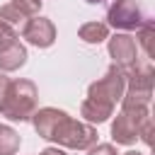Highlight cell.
<instances>
[{
	"instance_id": "6da1fadb",
	"label": "cell",
	"mask_w": 155,
	"mask_h": 155,
	"mask_svg": "<svg viewBox=\"0 0 155 155\" xmlns=\"http://www.w3.org/2000/svg\"><path fill=\"white\" fill-rule=\"evenodd\" d=\"M39 107V90L31 80L19 78V80H10L7 90H5V99L0 104V114L10 121H29L31 114Z\"/></svg>"
},
{
	"instance_id": "7a4b0ae2",
	"label": "cell",
	"mask_w": 155,
	"mask_h": 155,
	"mask_svg": "<svg viewBox=\"0 0 155 155\" xmlns=\"http://www.w3.org/2000/svg\"><path fill=\"white\" fill-rule=\"evenodd\" d=\"M51 143L61 145V148H70V150H87L90 145L97 143V128L87 121H78L73 116H63L58 121V126L53 128Z\"/></svg>"
},
{
	"instance_id": "3957f363",
	"label": "cell",
	"mask_w": 155,
	"mask_h": 155,
	"mask_svg": "<svg viewBox=\"0 0 155 155\" xmlns=\"http://www.w3.org/2000/svg\"><path fill=\"white\" fill-rule=\"evenodd\" d=\"M124 90H126V70H121L119 65L111 63L107 68V73L87 87V99H94V102L114 109L116 102H121Z\"/></svg>"
},
{
	"instance_id": "277c9868",
	"label": "cell",
	"mask_w": 155,
	"mask_h": 155,
	"mask_svg": "<svg viewBox=\"0 0 155 155\" xmlns=\"http://www.w3.org/2000/svg\"><path fill=\"white\" fill-rule=\"evenodd\" d=\"M150 116V107H121L111 124V138L119 145H133L143 121Z\"/></svg>"
},
{
	"instance_id": "5b68a950",
	"label": "cell",
	"mask_w": 155,
	"mask_h": 155,
	"mask_svg": "<svg viewBox=\"0 0 155 155\" xmlns=\"http://www.w3.org/2000/svg\"><path fill=\"white\" fill-rule=\"evenodd\" d=\"M145 19L148 17L138 0H111V5L107 7V22L121 31H136Z\"/></svg>"
},
{
	"instance_id": "8992f818",
	"label": "cell",
	"mask_w": 155,
	"mask_h": 155,
	"mask_svg": "<svg viewBox=\"0 0 155 155\" xmlns=\"http://www.w3.org/2000/svg\"><path fill=\"white\" fill-rule=\"evenodd\" d=\"M22 39L36 48H48L56 41V24L48 17L34 15L22 24Z\"/></svg>"
},
{
	"instance_id": "52a82bcc",
	"label": "cell",
	"mask_w": 155,
	"mask_h": 155,
	"mask_svg": "<svg viewBox=\"0 0 155 155\" xmlns=\"http://www.w3.org/2000/svg\"><path fill=\"white\" fill-rule=\"evenodd\" d=\"M109 56L114 61V65H119L121 70H128L136 61H138V44H136V36L126 34V31H119L109 39Z\"/></svg>"
},
{
	"instance_id": "ba28073f",
	"label": "cell",
	"mask_w": 155,
	"mask_h": 155,
	"mask_svg": "<svg viewBox=\"0 0 155 155\" xmlns=\"http://www.w3.org/2000/svg\"><path fill=\"white\" fill-rule=\"evenodd\" d=\"M65 116V111L63 109H56V107H41V109H36L34 114H31V126H34V131L39 133V138H44V140H48L51 138V133H53V128L58 126V121Z\"/></svg>"
},
{
	"instance_id": "9c48e42d",
	"label": "cell",
	"mask_w": 155,
	"mask_h": 155,
	"mask_svg": "<svg viewBox=\"0 0 155 155\" xmlns=\"http://www.w3.org/2000/svg\"><path fill=\"white\" fill-rule=\"evenodd\" d=\"M27 48H24V44L17 39V41H12L10 46H5V48H0V73H12V70H19L24 63H27Z\"/></svg>"
},
{
	"instance_id": "30bf717a",
	"label": "cell",
	"mask_w": 155,
	"mask_h": 155,
	"mask_svg": "<svg viewBox=\"0 0 155 155\" xmlns=\"http://www.w3.org/2000/svg\"><path fill=\"white\" fill-rule=\"evenodd\" d=\"M114 114V109L111 107H107V104H99V102H94V99H82V104H80V116L87 121V124H104L109 116Z\"/></svg>"
},
{
	"instance_id": "8fae6325",
	"label": "cell",
	"mask_w": 155,
	"mask_h": 155,
	"mask_svg": "<svg viewBox=\"0 0 155 155\" xmlns=\"http://www.w3.org/2000/svg\"><path fill=\"white\" fill-rule=\"evenodd\" d=\"M78 36L85 44H102L104 39H109V24H104V22H85L78 29Z\"/></svg>"
},
{
	"instance_id": "7c38bea8",
	"label": "cell",
	"mask_w": 155,
	"mask_h": 155,
	"mask_svg": "<svg viewBox=\"0 0 155 155\" xmlns=\"http://www.w3.org/2000/svg\"><path fill=\"white\" fill-rule=\"evenodd\" d=\"M22 145V138L19 133L7 126V124H0V155H15Z\"/></svg>"
},
{
	"instance_id": "4fadbf2b",
	"label": "cell",
	"mask_w": 155,
	"mask_h": 155,
	"mask_svg": "<svg viewBox=\"0 0 155 155\" xmlns=\"http://www.w3.org/2000/svg\"><path fill=\"white\" fill-rule=\"evenodd\" d=\"M29 17L22 12V10H17L12 2H7V5H2L0 7V22H5V24H10V27H19V24H24Z\"/></svg>"
},
{
	"instance_id": "5bb4252c",
	"label": "cell",
	"mask_w": 155,
	"mask_h": 155,
	"mask_svg": "<svg viewBox=\"0 0 155 155\" xmlns=\"http://www.w3.org/2000/svg\"><path fill=\"white\" fill-rule=\"evenodd\" d=\"M136 34H138V41H136V44H140L143 51H145V58H150V56H153V48H150V41H153V19H145V22L136 29Z\"/></svg>"
},
{
	"instance_id": "9a60e30c",
	"label": "cell",
	"mask_w": 155,
	"mask_h": 155,
	"mask_svg": "<svg viewBox=\"0 0 155 155\" xmlns=\"http://www.w3.org/2000/svg\"><path fill=\"white\" fill-rule=\"evenodd\" d=\"M17 10H22L27 17H34V15H39V10H41V0H10Z\"/></svg>"
},
{
	"instance_id": "2e32d148",
	"label": "cell",
	"mask_w": 155,
	"mask_h": 155,
	"mask_svg": "<svg viewBox=\"0 0 155 155\" xmlns=\"http://www.w3.org/2000/svg\"><path fill=\"white\" fill-rule=\"evenodd\" d=\"M19 36H17V31H15V27H10V24H5V22H0V48H5V46H10L12 41H17Z\"/></svg>"
},
{
	"instance_id": "e0dca14e",
	"label": "cell",
	"mask_w": 155,
	"mask_h": 155,
	"mask_svg": "<svg viewBox=\"0 0 155 155\" xmlns=\"http://www.w3.org/2000/svg\"><path fill=\"white\" fill-rule=\"evenodd\" d=\"M87 155H119L111 143H94L87 148Z\"/></svg>"
},
{
	"instance_id": "ac0fdd59",
	"label": "cell",
	"mask_w": 155,
	"mask_h": 155,
	"mask_svg": "<svg viewBox=\"0 0 155 155\" xmlns=\"http://www.w3.org/2000/svg\"><path fill=\"white\" fill-rule=\"evenodd\" d=\"M138 140H143L145 145L153 143V119H150V116L143 121V126H140V131H138Z\"/></svg>"
},
{
	"instance_id": "d6986e66",
	"label": "cell",
	"mask_w": 155,
	"mask_h": 155,
	"mask_svg": "<svg viewBox=\"0 0 155 155\" xmlns=\"http://www.w3.org/2000/svg\"><path fill=\"white\" fill-rule=\"evenodd\" d=\"M7 85H10V78H7L5 73H0V104H2V99H5V90H7Z\"/></svg>"
},
{
	"instance_id": "ffe728a7",
	"label": "cell",
	"mask_w": 155,
	"mask_h": 155,
	"mask_svg": "<svg viewBox=\"0 0 155 155\" xmlns=\"http://www.w3.org/2000/svg\"><path fill=\"white\" fill-rule=\"evenodd\" d=\"M39 155H65L61 148H46V150H41Z\"/></svg>"
},
{
	"instance_id": "44dd1931",
	"label": "cell",
	"mask_w": 155,
	"mask_h": 155,
	"mask_svg": "<svg viewBox=\"0 0 155 155\" xmlns=\"http://www.w3.org/2000/svg\"><path fill=\"white\" fill-rule=\"evenodd\" d=\"M85 2H90V5H102V2H107V0H85Z\"/></svg>"
},
{
	"instance_id": "7402d4cb",
	"label": "cell",
	"mask_w": 155,
	"mask_h": 155,
	"mask_svg": "<svg viewBox=\"0 0 155 155\" xmlns=\"http://www.w3.org/2000/svg\"><path fill=\"white\" fill-rule=\"evenodd\" d=\"M124 155H143V153H138V150H128V153H124Z\"/></svg>"
}]
</instances>
